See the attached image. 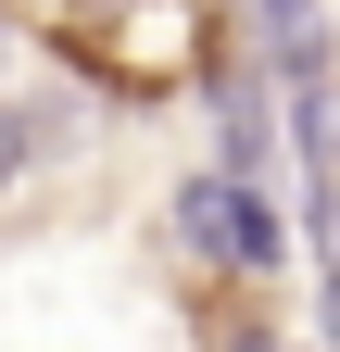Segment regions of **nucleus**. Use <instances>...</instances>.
Returning <instances> with one entry per match:
<instances>
[{"label":"nucleus","mask_w":340,"mask_h":352,"mask_svg":"<svg viewBox=\"0 0 340 352\" xmlns=\"http://www.w3.org/2000/svg\"><path fill=\"white\" fill-rule=\"evenodd\" d=\"M38 38L63 51V76L114 88V101H164L215 63V13L202 0H25Z\"/></svg>","instance_id":"obj_1"},{"label":"nucleus","mask_w":340,"mask_h":352,"mask_svg":"<svg viewBox=\"0 0 340 352\" xmlns=\"http://www.w3.org/2000/svg\"><path fill=\"white\" fill-rule=\"evenodd\" d=\"M277 139H290V101H277L265 51H252V63L215 88V164H227V176H277Z\"/></svg>","instance_id":"obj_2"},{"label":"nucleus","mask_w":340,"mask_h":352,"mask_svg":"<svg viewBox=\"0 0 340 352\" xmlns=\"http://www.w3.org/2000/svg\"><path fill=\"white\" fill-rule=\"evenodd\" d=\"M252 51H265V76H277V88H328V76H340L328 0H265V25H252Z\"/></svg>","instance_id":"obj_3"},{"label":"nucleus","mask_w":340,"mask_h":352,"mask_svg":"<svg viewBox=\"0 0 340 352\" xmlns=\"http://www.w3.org/2000/svg\"><path fill=\"white\" fill-rule=\"evenodd\" d=\"M215 352H303V340H290L277 315H227V340H215Z\"/></svg>","instance_id":"obj_4"},{"label":"nucleus","mask_w":340,"mask_h":352,"mask_svg":"<svg viewBox=\"0 0 340 352\" xmlns=\"http://www.w3.org/2000/svg\"><path fill=\"white\" fill-rule=\"evenodd\" d=\"M38 139H51V126H25L13 101H0V189H13V176H25V151H38Z\"/></svg>","instance_id":"obj_5"},{"label":"nucleus","mask_w":340,"mask_h":352,"mask_svg":"<svg viewBox=\"0 0 340 352\" xmlns=\"http://www.w3.org/2000/svg\"><path fill=\"white\" fill-rule=\"evenodd\" d=\"M315 327H328V352H340V264H328V302H315Z\"/></svg>","instance_id":"obj_6"}]
</instances>
